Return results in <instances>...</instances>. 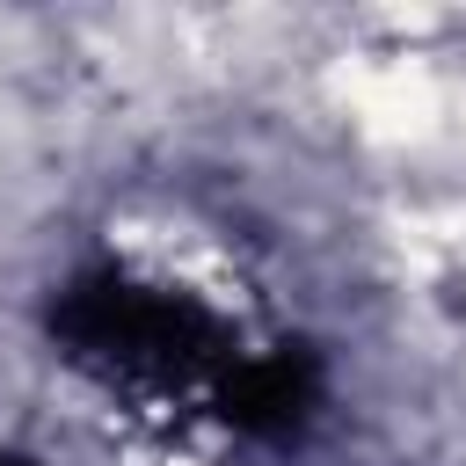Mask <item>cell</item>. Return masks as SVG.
Masks as SVG:
<instances>
[{
    "mask_svg": "<svg viewBox=\"0 0 466 466\" xmlns=\"http://www.w3.org/2000/svg\"><path fill=\"white\" fill-rule=\"evenodd\" d=\"M51 342L80 371L146 393H182V386L218 393L226 364L240 357L211 320V306H197L175 284H146L131 269H80L51 299Z\"/></svg>",
    "mask_w": 466,
    "mask_h": 466,
    "instance_id": "cell-1",
    "label": "cell"
},
{
    "mask_svg": "<svg viewBox=\"0 0 466 466\" xmlns=\"http://www.w3.org/2000/svg\"><path fill=\"white\" fill-rule=\"evenodd\" d=\"M218 422L240 430V437H262V444H291L313 415H320V357L299 350V342H277V350H240L211 393Z\"/></svg>",
    "mask_w": 466,
    "mask_h": 466,
    "instance_id": "cell-2",
    "label": "cell"
},
{
    "mask_svg": "<svg viewBox=\"0 0 466 466\" xmlns=\"http://www.w3.org/2000/svg\"><path fill=\"white\" fill-rule=\"evenodd\" d=\"M0 466H29V459H0Z\"/></svg>",
    "mask_w": 466,
    "mask_h": 466,
    "instance_id": "cell-3",
    "label": "cell"
}]
</instances>
